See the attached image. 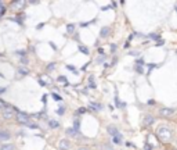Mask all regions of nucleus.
Here are the masks:
<instances>
[{"label": "nucleus", "instance_id": "5", "mask_svg": "<svg viewBox=\"0 0 177 150\" xmlns=\"http://www.w3.org/2000/svg\"><path fill=\"white\" fill-rule=\"evenodd\" d=\"M11 138V135L8 134L7 131H0V142H6Z\"/></svg>", "mask_w": 177, "mask_h": 150}, {"label": "nucleus", "instance_id": "27", "mask_svg": "<svg viewBox=\"0 0 177 150\" xmlns=\"http://www.w3.org/2000/svg\"><path fill=\"white\" fill-rule=\"evenodd\" d=\"M144 150H152V149H151V146H149L148 143H145V145H144Z\"/></svg>", "mask_w": 177, "mask_h": 150}, {"label": "nucleus", "instance_id": "14", "mask_svg": "<svg viewBox=\"0 0 177 150\" xmlns=\"http://www.w3.org/2000/svg\"><path fill=\"white\" fill-rule=\"evenodd\" d=\"M48 125L51 126V128H58V125H60V124H58L57 121H54V120H50V121H48Z\"/></svg>", "mask_w": 177, "mask_h": 150}, {"label": "nucleus", "instance_id": "22", "mask_svg": "<svg viewBox=\"0 0 177 150\" xmlns=\"http://www.w3.org/2000/svg\"><path fill=\"white\" fill-rule=\"evenodd\" d=\"M104 60H105V56H101V57H98V58H97V63H102Z\"/></svg>", "mask_w": 177, "mask_h": 150}, {"label": "nucleus", "instance_id": "24", "mask_svg": "<svg viewBox=\"0 0 177 150\" xmlns=\"http://www.w3.org/2000/svg\"><path fill=\"white\" fill-rule=\"evenodd\" d=\"M155 67H158V64H148V68H149V71L152 68H155Z\"/></svg>", "mask_w": 177, "mask_h": 150}, {"label": "nucleus", "instance_id": "6", "mask_svg": "<svg viewBox=\"0 0 177 150\" xmlns=\"http://www.w3.org/2000/svg\"><path fill=\"white\" fill-rule=\"evenodd\" d=\"M159 113H161V115H163V117H169V115H172V114L174 113V110L173 109H162L161 111H159Z\"/></svg>", "mask_w": 177, "mask_h": 150}, {"label": "nucleus", "instance_id": "12", "mask_svg": "<svg viewBox=\"0 0 177 150\" xmlns=\"http://www.w3.org/2000/svg\"><path fill=\"white\" fill-rule=\"evenodd\" d=\"M25 6V1H12V7L15 8H22Z\"/></svg>", "mask_w": 177, "mask_h": 150}, {"label": "nucleus", "instance_id": "23", "mask_svg": "<svg viewBox=\"0 0 177 150\" xmlns=\"http://www.w3.org/2000/svg\"><path fill=\"white\" fill-rule=\"evenodd\" d=\"M57 114H60V115H62V114H64V109H62V107H60V109L57 110Z\"/></svg>", "mask_w": 177, "mask_h": 150}, {"label": "nucleus", "instance_id": "15", "mask_svg": "<svg viewBox=\"0 0 177 150\" xmlns=\"http://www.w3.org/2000/svg\"><path fill=\"white\" fill-rule=\"evenodd\" d=\"M67 31H68V33H72L73 31H75V25H73V24H68V25H67Z\"/></svg>", "mask_w": 177, "mask_h": 150}, {"label": "nucleus", "instance_id": "7", "mask_svg": "<svg viewBox=\"0 0 177 150\" xmlns=\"http://www.w3.org/2000/svg\"><path fill=\"white\" fill-rule=\"evenodd\" d=\"M152 122H154V117H152V115H145L144 121H143V125H144V126H149Z\"/></svg>", "mask_w": 177, "mask_h": 150}, {"label": "nucleus", "instance_id": "33", "mask_svg": "<svg viewBox=\"0 0 177 150\" xmlns=\"http://www.w3.org/2000/svg\"><path fill=\"white\" fill-rule=\"evenodd\" d=\"M176 11H177V7H176Z\"/></svg>", "mask_w": 177, "mask_h": 150}, {"label": "nucleus", "instance_id": "30", "mask_svg": "<svg viewBox=\"0 0 177 150\" xmlns=\"http://www.w3.org/2000/svg\"><path fill=\"white\" fill-rule=\"evenodd\" d=\"M67 68H68V69H71V71H75V68H73L72 65H67Z\"/></svg>", "mask_w": 177, "mask_h": 150}, {"label": "nucleus", "instance_id": "1", "mask_svg": "<svg viewBox=\"0 0 177 150\" xmlns=\"http://www.w3.org/2000/svg\"><path fill=\"white\" fill-rule=\"evenodd\" d=\"M157 135L159 136L162 142H167V140L172 139V131L169 128H166V126H159L157 131Z\"/></svg>", "mask_w": 177, "mask_h": 150}, {"label": "nucleus", "instance_id": "34", "mask_svg": "<svg viewBox=\"0 0 177 150\" xmlns=\"http://www.w3.org/2000/svg\"><path fill=\"white\" fill-rule=\"evenodd\" d=\"M0 109H1V107H0Z\"/></svg>", "mask_w": 177, "mask_h": 150}, {"label": "nucleus", "instance_id": "4", "mask_svg": "<svg viewBox=\"0 0 177 150\" xmlns=\"http://www.w3.org/2000/svg\"><path fill=\"white\" fill-rule=\"evenodd\" d=\"M58 147H60L61 150H68L69 147H71V143H69V140H67V139H62L60 142V145H58Z\"/></svg>", "mask_w": 177, "mask_h": 150}, {"label": "nucleus", "instance_id": "26", "mask_svg": "<svg viewBox=\"0 0 177 150\" xmlns=\"http://www.w3.org/2000/svg\"><path fill=\"white\" fill-rule=\"evenodd\" d=\"M149 36L152 38V39H158V38H159V35H157V33H151Z\"/></svg>", "mask_w": 177, "mask_h": 150}, {"label": "nucleus", "instance_id": "21", "mask_svg": "<svg viewBox=\"0 0 177 150\" xmlns=\"http://www.w3.org/2000/svg\"><path fill=\"white\" fill-rule=\"evenodd\" d=\"M53 98H54V100H56V101L61 100V96H58V95H56V93H53Z\"/></svg>", "mask_w": 177, "mask_h": 150}, {"label": "nucleus", "instance_id": "10", "mask_svg": "<svg viewBox=\"0 0 177 150\" xmlns=\"http://www.w3.org/2000/svg\"><path fill=\"white\" fill-rule=\"evenodd\" d=\"M108 35H109V28H108V27H104V28L101 29L100 36H101V38H107Z\"/></svg>", "mask_w": 177, "mask_h": 150}, {"label": "nucleus", "instance_id": "9", "mask_svg": "<svg viewBox=\"0 0 177 150\" xmlns=\"http://www.w3.org/2000/svg\"><path fill=\"white\" fill-rule=\"evenodd\" d=\"M107 131H108V134L111 135V136H115V135H118V129L116 128H115V126H108V128H107Z\"/></svg>", "mask_w": 177, "mask_h": 150}, {"label": "nucleus", "instance_id": "3", "mask_svg": "<svg viewBox=\"0 0 177 150\" xmlns=\"http://www.w3.org/2000/svg\"><path fill=\"white\" fill-rule=\"evenodd\" d=\"M3 117L6 118V120H11V118L14 117V110L10 109V107L4 109V110H3Z\"/></svg>", "mask_w": 177, "mask_h": 150}, {"label": "nucleus", "instance_id": "13", "mask_svg": "<svg viewBox=\"0 0 177 150\" xmlns=\"http://www.w3.org/2000/svg\"><path fill=\"white\" fill-rule=\"evenodd\" d=\"M0 150H14V146L10 145V143H7V145H3V146L0 147Z\"/></svg>", "mask_w": 177, "mask_h": 150}, {"label": "nucleus", "instance_id": "17", "mask_svg": "<svg viewBox=\"0 0 177 150\" xmlns=\"http://www.w3.org/2000/svg\"><path fill=\"white\" fill-rule=\"evenodd\" d=\"M75 132H76V131L73 129V128H68V129H67V134H68L69 136H73V135H75Z\"/></svg>", "mask_w": 177, "mask_h": 150}, {"label": "nucleus", "instance_id": "16", "mask_svg": "<svg viewBox=\"0 0 177 150\" xmlns=\"http://www.w3.org/2000/svg\"><path fill=\"white\" fill-rule=\"evenodd\" d=\"M79 126H80V121H79V120H75V122H73V129L78 131Z\"/></svg>", "mask_w": 177, "mask_h": 150}, {"label": "nucleus", "instance_id": "8", "mask_svg": "<svg viewBox=\"0 0 177 150\" xmlns=\"http://www.w3.org/2000/svg\"><path fill=\"white\" fill-rule=\"evenodd\" d=\"M88 107H90V109H93V111H100L101 109H102V106L100 104V103H90V104H88Z\"/></svg>", "mask_w": 177, "mask_h": 150}, {"label": "nucleus", "instance_id": "32", "mask_svg": "<svg viewBox=\"0 0 177 150\" xmlns=\"http://www.w3.org/2000/svg\"><path fill=\"white\" fill-rule=\"evenodd\" d=\"M79 150H87V149H85V147H80V149H79Z\"/></svg>", "mask_w": 177, "mask_h": 150}, {"label": "nucleus", "instance_id": "18", "mask_svg": "<svg viewBox=\"0 0 177 150\" xmlns=\"http://www.w3.org/2000/svg\"><path fill=\"white\" fill-rule=\"evenodd\" d=\"M79 50H80L82 53H85V54H88V49L85 47V46H79Z\"/></svg>", "mask_w": 177, "mask_h": 150}, {"label": "nucleus", "instance_id": "29", "mask_svg": "<svg viewBox=\"0 0 177 150\" xmlns=\"http://www.w3.org/2000/svg\"><path fill=\"white\" fill-rule=\"evenodd\" d=\"M115 103H116V106L121 107V101H119V99H118V98H115Z\"/></svg>", "mask_w": 177, "mask_h": 150}, {"label": "nucleus", "instance_id": "31", "mask_svg": "<svg viewBox=\"0 0 177 150\" xmlns=\"http://www.w3.org/2000/svg\"><path fill=\"white\" fill-rule=\"evenodd\" d=\"M137 64H144V60H137Z\"/></svg>", "mask_w": 177, "mask_h": 150}, {"label": "nucleus", "instance_id": "2", "mask_svg": "<svg viewBox=\"0 0 177 150\" xmlns=\"http://www.w3.org/2000/svg\"><path fill=\"white\" fill-rule=\"evenodd\" d=\"M15 117H17V121L22 122V124H28V122H29V117L26 115V114H24V113H17Z\"/></svg>", "mask_w": 177, "mask_h": 150}, {"label": "nucleus", "instance_id": "28", "mask_svg": "<svg viewBox=\"0 0 177 150\" xmlns=\"http://www.w3.org/2000/svg\"><path fill=\"white\" fill-rule=\"evenodd\" d=\"M83 113H86V109L85 107H80V109H79V114H83Z\"/></svg>", "mask_w": 177, "mask_h": 150}, {"label": "nucleus", "instance_id": "25", "mask_svg": "<svg viewBox=\"0 0 177 150\" xmlns=\"http://www.w3.org/2000/svg\"><path fill=\"white\" fill-rule=\"evenodd\" d=\"M54 65H56V64H53V63H51V64H48L47 69H48V71H51V69H54Z\"/></svg>", "mask_w": 177, "mask_h": 150}, {"label": "nucleus", "instance_id": "11", "mask_svg": "<svg viewBox=\"0 0 177 150\" xmlns=\"http://www.w3.org/2000/svg\"><path fill=\"white\" fill-rule=\"evenodd\" d=\"M112 142H113V143H116V145H119V143L122 142V135H121V134L115 135V136L112 138Z\"/></svg>", "mask_w": 177, "mask_h": 150}, {"label": "nucleus", "instance_id": "20", "mask_svg": "<svg viewBox=\"0 0 177 150\" xmlns=\"http://www.w3.org/2000/svg\"><path fill=\"white\" fill-rule=\"evenodd\" d=\"M4 11H6V8L3 7V4L0 3V17H1V16H3V14H4Z\"/></svg>", "mask_w": 177, "mask_h": 150}, {"label": "nucleus", "instance_id": "19", "mask_svg": "<svg viewBox=\"0 0 177 150\" xmlns=\"http://www.w3.org/2000/svg\"><path fill=\"white\" fill-rule=\"evenodd\" d=\"M58 82H64V83L68 85V81H67V78L65 77H58Z\"/></svg>", "mask_w": 177, "mask_h": 150}]
</instances>
